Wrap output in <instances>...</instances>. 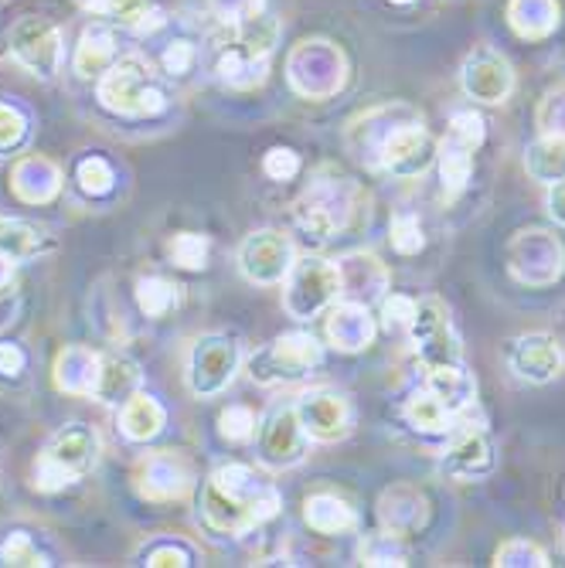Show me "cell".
I'll list each match as a JSON object with an SVG mask.
<instances>
[{
    "instance_id": "cell-1",
    "label": "cell",
    "mask_w": 565,
    "mask_h": 568,
    "mask_svg": "<svg viewBox=\"0 0 565 568\" xmlns=\"http://www.w3.org/2000/svg\"><path fill=\"white\" fill-rule=\"evenodd\" d=\"M280 510L276 487L242 463L219 467L201 487V518L219 535H245Z\"/></svg>"
},
{
    "instance_id": "cell-2",
    "label": "cell",
    "mask_w": 565,
    "mask_h": 568,
    "mask_svg": "<svg viewBox=\"0 0 565 568\" xmlns=\"http://www.w3.org/2000/svg\"><path fill=\"white\" fill-rule=\"evenodd\" d=\"M99 459V439L85 426H65L51 436V443L34 459V487L38 490H62L85 477Z\"/></svg>"
},
{
    "instance_id": "cell-3",
    "label": "cell",
    "mask_w": 565,
    "mask_h": 568,
    "mask_svg": "<svg viewBox=\"0 0 565 568\" xmlns=\"http://www.w3.org/2000/svg\"><path fill=\"white\" fill-rule=\"evenodd\" d=\"M99 102L117 116H153L164 110V92L150 79V69L140 59L113 62L99 75Z\"/></svg>"
},
{
    "instance_id": "cell-4",
    "label": "cell",
    "mask_w": 565,
    "mask_h": 568,
    "mask_svg": "<svg viewBox=\"0 0 565 568\" xmlns=\"http://www.w3.org/2000/svg\"><path fill=\"white\" fill-rule=\"evenodd\" d=\"M321 344L311 334H283L266 351L252 357V378L263 385L276 382H300L321 368Z\"/></svg>"
},
{
    "instance_id": "cell-5",
    "label": "cell",
    "mask_w": 565,
    "mask_h": 568,
    "mask_svg": "<svg viewBox=\"0 0 565 568\" xmlns=\"http://www.w3.org/2000/svg\"><path fill=\"white\" fill-rule=\"evenodd\" d=\"M351 212H354V201H351V187L344 181H317L293 204L296 225L314 239L337 235L347 225Z\"/></svg>"
},
{
    "instance_id": "cell-6",
    "label": "cell",
    "mask_w": 565,
    "mask_h": 568,
    "mask_svg": "<svg viewBox=\"0 0 565 568\" xmlns=\"http://www.w3.org/2000/svg\"><path fill=\"white\" fill-rule=\"evenodd\" d=\"M341 293V270L324 260H300L293 263L286 286H283V306L296 321H311L314 314Z\"/></svg>"
},
{
    "instance_id": "cell-7",
    "label": "cell",
    "mask_w": 565,
    "mask_h": 568,
    "mask_svg": "<svg viewBox=\"0 0 565 568\" xmlns=\"http://www.w3.org/2000/svg\"><path fill=\"white\" fill-rule=\"evenodd\" d=\"M239 372V347L232 337L222 334H209L201 337L191 347V361H188V385L194 395H219L222 388H229V382Z\"/></svg>"
},
{
    "instance_id": "cell-8",
    "label": "cell",
    "mask_w": 565,
    "mask_h": 568,
    "mask_svg": "<svg viewBox=\"0 0 565 568\" xmlns=\"http://www.w3.org/2000/svg\"><path fill=\"white\" fill-rule=\"evenodd\" d=\"M11 55L18 65H24L31 75L51 79L62 62V34L56 24L44 18H24L11 31Z\"/></svg>"
},
{
    "instance_id": "cell-9",
    "label": "cell",
    "mask_w": 565,
    "mask_h": 568,
    "mask_svg": "<svg viewBox=\"0 0 565 568\" xmlns=\"http://www.w3.org/2000/svg\"><path fill=\"white\" fill-rule=\"evenodd\" d=\"M293 263H296L293 245L280 232H255L239 248V266H242L245 280L263 283V286L283 283L290 276Z\"/></svg>"
},
{
    "instance_id": "cell-10",
    "label": "cell",
    "mask_w": 565,
    "mask_h": 568,
    "mask_svg": "<svg viewBox=\"0 0 565 568\" xmlns=\"http://www.w3.org/2000/svg\"><path fill=\"white\" fill-rule=\"evenodd\" d=\"M137 494L143 500L164 504V500H178L191 490V467L174 456V453H150L147 459H140L137 467Z\"/></svg>"
},
{
    "instance_id": "cell-11",
    "label": "cell",
    "mask_w": 565,
    "mask_h": 568,
    "mask_svg": "<svg viewBox=\"0 0 565 568\" xmlns=\"http://www.w3.org/2000/svg\"><path fill=\"white\" fill-rule=\"evenodd\" d=\"M484 140V123L474 113H456L450 123V136L443 140V187L453 197L467 184L474 146Z\"/></svg>"
},
{
    "instance_id": "cell-12",
    "label": "cell",
    "mask_w": 565,
    "mask_h": 568,
    "mask_svg": "<svg viewBox=\"0 0 565 568\" xmlns=\"http://www.w3.org/2000/svg\"><path fill=\"white\" fill-rule=\"evenodd\" d=\"M420 347V357L426 361L430 368L436 365H460V344L450 331L446 310L436 300H426L423 306H416V317L408 324Z\"/></svg>"
},
{
    "instance_id": "cell-13",
    "label": "cell",
    "mask_w": 565,
    "mask_h": 568,
    "mask_svg": "<svg viewBox=\"0 0 565 568\" xmlns=\"http://www.w3.org/2000/svg\"><path fill=\"white\" fill-rule=\"evenodd\" d=\"M306 449V433L296 408H276L260 429V456L270 467H296Z\"/></svg>"
},
{
    "instance_id": "cell-14",
    "label": "cell",
    "mask_w": 565,
    "mask_h": 568,
    "mask_svg": "<svg viewBox=\"0 0 565 568\" xmlns=\"http://www.w3.org/2000/svg\"><path fill=\"white\" fill-rule=\"evenodd\" d=\"M430 161H433V140L420 123L392 130L382 143V164L398 178L423 174Z\"/></svg>"
},
{
    "instance_id": "cell-15",
    "label": "cell",
    "mask_w": 565,
    "mask_h": 568,
    "mask_svg": "<svg viewBox=\"0 0 565 568\" xmlns=\"http://www.w3.org/2000/svg\"><path fill=\"white\" fill-rule=\"evenodd\" d=\"M296 416L306 436L334 443L351 429V408L337 392H314L296 405Z\"/></svg>"
},
{
    "instance_id": "cell-16",
    "label": "cell",
    "mask_w": 565,
    "mask_h": 568,
    "mask_svg": "<svg viewBox=\"0 0 565 568\" xmlns=\"http://www.w3.org/2000/svg\"><path fill=\"white\" fill-rule=\"evenodd\" d=\"M11 187L24 204H48L62 187V171H59V164L41 158V153H28V158H21L14 164Z\"/></svg>"
},
{
    "instance_id": "cell-17",
    "label": "cell",
    "mask_w": 565,
    "mask_h": 568,
    "mask_svg": "<svg viewBox=\"0 0 565 568\" xmlns=\"http://www.w3.org/2000/svg\"><path fill=\"white\" fill-rule=\"evenodd\" d=\"M511 365H515V372L522 378L548 382L562 368V351H558V344L552 337L532 334V337L515 341V347H511Z\"/></svg>"
},
{
    "instance_id": "cell-18",
    "label": "cell",
    "mask_w": 565,
    "mask_h": 568,
    "mask_svg": "<svg viewBox=\"0 0 565 568\" xmlns=\"http://www.w3.org/2000/svg\"><path fill=\"white\" fill-rule=\"evenodd\" d=\"M99 365L102 357L92 354L89 347H65L56 357V385L65 395H92L99 382Z\"/></svg>"
},
{
    "instance_id": "cell-19",
    "label": "cell",
    "mask_w": 565,
    "mask_h": 568,
    "mask_svg": "<svg viewBox=\"0 0 565 568\" xmlns=\"http://www.w3.org/2000/svg\"><path fill=\"white\" fill-rule=\"evenodd\" d=\"M327 337L341 351H362L375 337V324L362 303H341L331 321H327Z\"/></svg>"
},
{
    "instance_id": "cell-20",
    "label": "cell",
    "mask_w": 565,
    "mask_h": 568,
    "mask_svg": "<svg viewBox=\"0 0 565 568\" xmlns=\"http://www.w3.org/2000/svg\"><path fill=\"white\" fill-rule=\"evenodd\" d=\"M164 405L158 398H150L147 392H133L127 402H123V412H120V429L127 439L133 443H147L153 439L161 429H164Z\"/></svg>"
},
{
    "instance_id": "cell-21",
    "label": "cell",
    "mask_w": 565,
    "mask_h": 568,
    "mask_svg": "<svg viewBox=\"0 0 565 568\" xmlns=\"http://www.w3.org/2000/svg\"><path fill=\"white\" fill-rule=\"evenodd\" d=\"M137 388H140V368L130 357H102L92 398L117 405V402H127Z\"/></svg>"
},
{
    "instance_id": "cell-22",
    "label": "cell",
    "mask_w": 565,
    "mask_h": 568,
    "mask_svg": "<svg viewBox=\"0 0 565 568\" xmlns=\"http://www.w3.org/2000/svg\"><path fill=\"white\" fill-rule=\"evenodd\" d=\"M303 518H306V525H311L314 531H321V535H344V531H354V525H357L354 510L341 497H334V494L306 497Z\"/></svg>"
},
{
    "instance_id": "cell-23",
    "label": "cell",
    "mask_w": 565,
    "mask_h": 568,
    "mask_svg": "<svg viewBox=\"0 0 565 568\" xmlns=\"http://www.w3.org/2000/svg\"><path fill=\"white\" fill-rule=\"evenodd\" d=\"M464 85L471 95L484 99V102H501L511 89V72L501 59L494 55H477L467 72H464Z\"/></svg>"
},
{
    "instance_id": "cell-24",
    "label": "cell",
    "mask_w": 565,
    "mask_h": 568,
    "mask_svg": "<svg viewBox=\"0 0 565 568\" xmlns=\"http://www.w3.org/2000/svg\"><path fill=\"white\" fill-rule=\"evenodd\" d=\"M113 55H117L113 34L107 28H85L79 38V48H75V72L82 79L102 75L113 65Z\"/></svg>"
},
{
    "instance_id": "cell-25",
    "label": "cell",
    "mask_w": 565,
    "mask_h": 568,
    "mask_svg": "<svg viewBox=\"0 0 565 568\" xmlns=\"http://www.w3.org/2000/svg\"><path fill=\"white\" fill-rule=\"evenodd\" d=\"M446 463H450V470L464 474V477L484 474V470H491V446H487V439L481 433H467V436H460L453 443Z\"/></svg>"
},
{
    "instance_id": "cell-26",
    "label": "cell",
    "mask_w": 565,
    "mask_h": 568,
    "mask_svg": "<svg viewBox=\"0 0 565 568\" xmlns=\"http://www.w3.org/2000/svg\"><path fill=\"white\" fill-rule=\"evenodd\" d=\"M405 416L420 433H443L450 426V408L433 392H423V395H416L413 402H408Z\"/></svg>"
},
{
    "instance_id": "cell-27",
    "label": "cell",
    "mask_w": 565,
    "mask_h": 568,
    "mask_svg": "<svg viewBox=\"0 0 565 568\" xmlns=\"http://www.w3.org/2000/svg\"><path fill=\"white\" fill-rule=\"evenodd\" d=\"M137 303L147 317H164L168 310L178 303V286L161 280V276H147L137 283Z\"/></svg>"
},
{
    "instance_id": "cell-28",
    "label": "cell",
    "mask_w": 565,
    "mask_h": 568,
    "mask_svg": "<svg viewBox=\"0 0 565 568\" xmlns=\"http://www.w3.org/2000/svg\"><path fill=\"white\" fill-rule=\"evenodd\" d=\"M41 245V229L28 222H0V252L11 255V260H28Z\"/></svg>"
},
{
    "instance_id": "cell-29",
    "label": "cell",
    "mask_w": 565,
    "mask_h": 568,
    "mask_svg": "<svg viewBox=\"0 0 565 568\" xmlns=\"http://www.w3.org/2000/svg\"><path fill=\"white\" fill-rule=\"evenodd\" d=\"M171 260L181 270H201L204 260H209V239L198 232H181L171 239Z\"/></svg>"
},
{
    "instance_id": "cell-30",
    "label": "cell",
    "mask_w": 565,
    "mask_h": 568,
    "mask_svg": "<svg viewBox=\"0 0 565 568\" xmlns=\"http://www.w3.org/2000/svg\"><path fill=\"white\" fill-rule=\"evenodd\" d=\"M0 565H18V568H34V565H51L38 545L31 541V535L14 531L4 545H0Z\"/></svg>"
},
{
    "instance_id": "cell-31",
    "label": "cell",
    "mask_w": 565,
    "mask_h": 568,
    "mask_svg": "<svg viewBox=\"0 0 565 568\" xmlns=\"http://www.w3.org/2000/svg\"><path fill=\"white\" fill-rule=\"evenodd\" d=\"M75 181L85 194H107L113 191V168L102 161V158H85L75 171Z\"/></svg>"
},
{
    "instance_id": "cell-32",
    "label": "cell",
    "mask_w": 565,
    "mask_h": 568,
    "mask_svg": "<svg viewBox=\"0 0 565 568\" xmlns=\"http://www.w3.org/2000/svg\"><path fill=\"white\" fill-rule=\"evenodd\" d=\"M89 8L120 24H140V18H147V0H92Z\"/></svg>"
},
{
    "instance_id": "cell-33",
    "label": "cell",
    "mask_w": 565,
    "mask_h": 568,
    "mask_svg": "<svg viewBox=\"0 0 565 568\" xmlns=\"http://www.w3.org/2000/svg\"><path fill=\"white\" fill-rule=\"evenodd\" d=\"M219 429H222V436L225 439H232V443H245V439H252L255 436V416L245 408V405H229L222 416H219Z\"/></svg>"
},
{
    "instance_id": "cell-34",
    "label": "cell",
    "mask_w": 565,
    "mask_h": 568,
    "mask_svg": "<svg viewBox=\"0 0 565 568\" xmlns=\"http://www.w3.org/2000/svg\"><path fill=\"white\" fill-rule=\"evenodd\" d=\"M28 136V120L18 106L0 102V150H14Z\"/></svg>"
},
{
    "instance_id": "cell-35",
    "label": "cell",
    "mask_w": 565,
    "mask_h": 568,
    "mask_svg": "<svg viewBox=\"0 0 565 568\" xmlns=\"http://www.w3.org/2000/svg\"><path fill=\"white\" fill-rule=\"evenodd\" d=\"M362 558L365 565H405L402 551L395 548V535H372L365 545H362Z\"/></svg>"
},
{
    "instance_id": "cell-36",
    "label": "cell",
    "mask_w": 565,
    "mask_h": 568,
    "mask_svg": "<svg viewBox=\"0 0 565 568\" xmlns=\"http://www.w3.org/2000/svg\"><path fill=\"white\" fill-rule=\"evenodd\" d=\"M392 245L398 252H405V255H413V252L423 248V229H420V222L413 215H402V219L392 222Z\"/></svg>"
},
{
    "instance_id": "cell-37",
    "label": "cell",
    "mask_w": 565,
    "mask_h": 568,
    "mask_svg": "<svg viewBox=\"0 0 565 568\" xmlns=\"http://www.w3.org/2000/svg\"><path fill=\"white\" fill-rule=\"evenodd\" d=\"M263 171L273 178V181H290V178H296V171H300V158L290 150V146H273L270 153H266V161H263Z\"/></svg>"
},
{
    "instance_id": "cell-38",
    "label": "cell",
    "mask_w": 565,
    "mask_h": 568,
    "mask_svg": "<svg viewBox=\"0 0 565 568\" xmlns=\"http://www.w3.org/2000/svg\"><path fill=\"white\" fill-rule=\"evenodd\" d=\"M194 65V44L191 41H171L164 51V72L168 75H184Z\"/></svg>"
},
{
    "instance_id": "cell-39",
    "label": "cell",
    "mask_w": 565,
    "mask_h": 568,
    "mask_svg": "<svg viewBox=\"0 0 565 568\" xmlns=\"http://www.w3.org/2000/svg\"><path fill=\"white\" fill-rule=\"evenodd\" d=\"M143 565H150V568H164V565L184 568V565H191V551L188 548H178V545H158V548L147 551V561Z\"/></svg>"
},
{
    "instance_id": "cell-40",
    "label": "cell",
    "mask_w": 565,
    "mask_h": 568,
    "mask_svg": "<svg viewBox=\"0 0 565 568\" xmlns=\"http://www.w3.org/2000/svg\"><path fill=\"white\" fill-rule=\"evenodd\" d=\"M416 317V303L413 300H405V296H392L385 303V324L389 327H408Z\"/></svg>"
},
{
    "instance_id": "cell-41",
    "label": "cell",
    "mask_w": 565,
    "mask_h": 568,
    "mask_svg": "<svg viewBox=\"0 0 565 568\" xmlns=\"http://www.w3.org/2000/svg\"><path fill=\"white\" fill-rule=\"evenodd\" d=\"M28 365V357L18 344H0V375H11L18 378Z\"/></svg>"
},
{
    "instance_id": "cell-42",
    "label": "cell",
    "mask_w": 565,
    "mask_h": 568,
    "mask_svg": "<svg viewBox=\"0 0 565 568\" xmlns=\"http://www.w3.org/2000/svg\"><path fill=\"white\" fill-rule=\"evenodd\" d=\"M548 204H552V215H555L558 222H565V181H558V184H555V191H552Z\"/></svg>"
},
{
    "instance_id": "cell-43",
    "label": "cell",
    "mask_w": 565,
    "mask_h": 568,
    "mask_svg": "<svg viewBox=\"0 0 565 568\" xmlns=\"http://www.w3.org/2000/svg\"><path fill=\"white\" fill-rule=\"evenodd\" d=\"M11 280H14V260H11V255L0 252V293L11 290Z\"/></svg>"
},
{
    "instance_id": "cell-44",
    "label": "cell",
    "mask_w": 565,
    "mask_h": 568,
    "mask_svg": "<svg viewBox=\"0 0 565 568\" xmlns=\"http://www.w3.org/2000/svg\"><path fill=\"white\" fill-rule=\"evenodd\" d=\"M395 4H408V0H395Z\"/></svg>"
}]
</instances>
